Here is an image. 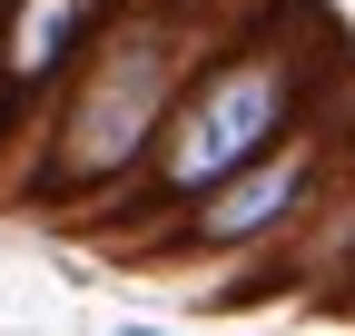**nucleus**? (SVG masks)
I'll return each instance as SVG.
<instances>
[{
  "instance_id": "obj_4",
  "label": "nucleus",
  "mask_w": 355,
  "mask_h": 336,
  "mask_svg": "<svg viewBox=\"0 0 355 336\" xmlns=\"http://www.w3.org/2000/svg\"><path fill=\"white\" fill-rule=\"evenodd\" d=\"M109 0H0V139L60 99V79L99 40Z\"/></svg>"
},
{
  "instance_id": "obj_1",
  "label": "nucleus",
  "mask_w": 355,
  "mask_h": 336,
  "mask_svg": "<svg viewBox=\"0 0 355 336\" xmlns=\"http://www.w3.org/2000/svg\"><path fill=\"white\" fill-rule=\"evenodd\" d=\"M326 69H336L326 20L296 10V0H266V20L227 30V40L188 69V90L168 99L148 158L99 198V228L128 237V228H148V218H188L217 178H237V168L326 90Z\"/></svg>"
},
{
  "instance_id": "obj_2",
  "label": "nucleus",
  "mask_w": 355,
  "mask_h": 336,
  "mask_svg": "<svg viewBox=\"0 0 355 336\" xmlns=\"http://www.w3.org/2000/svg\"><path fill=\"white\" fill-rule=\"evenodd\" d=\"M227 40L217 0H109L99 40L60 79V99L40 109V168L20 178L30 208H99L128 168L148 158L168 99L188 90V69Z\"/></svg>"
},
{
  "instance_id": "obj_3",
  "label": "nucleus",
  "mask_w": 355,
  "mask_h": 336,
  "mask_svg": "<svg viewBox=\"0 0 355 336\" xmlns=\"http://www.w3.org/2000/svg\"><path fill=\"white\" fill-rule=\"evenodd\" d=\"M355 158V90L345 99H306L277 139H266L237 178H217L188 218H178L168 237H148L139 258H257V247H277L296 237L306 218H326V198H336V168Z\"/></svg>"
}]
</instances>
